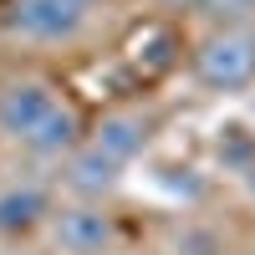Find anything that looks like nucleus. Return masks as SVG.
Returning a JSON list of instances; mask_svg holds the SVG:
<instances>
[{"label": "nucleus", "mask_w": 255, "mask_h": 255, "mask_svg": "<svg viewBox=\"0 0 255 255\" xmlns=\"http://www.w3.org/2000/svg\"><path fill=\"white\" fill-rule=\"evenodd\" d=\"M194 77L209 92H245L255 82V31L220 26L194 46Z\"/></svg>", "instance_id": "nucleus-1"}, {"label": "nucleus", "mask_w": 255, "mask_h": 255, "mask_svg": "<svg viewBox=\"0 0 255 255\" xmlns=\"http://www.w3.org/2000/svg\"><path fill=\"white\" fill-rule=\"evenodd\" d=\"M5 31L20 41H72L87 26V5L82 0H10L5 5Z\"/></svg>", "instance_id": "nucleus-2"}, {"label": "nucleus", "mask_w": 255, "mask_h": 255, "mask_svg": "<svg viewBox=\"0 0 255 255\" xmlns=\"http://www.w3.org/2000/svg\"><path fill=\"white\" fill-rule=\"evenodd\" d=\"M56 102H61V97H56L41 77H20V82H10V87H0V133L20 143L41 118L56 108Z\"/></svg>", "instance_id": "nucleus-3"}, {"label": "nucleus", "mask_w": 255, "mask_h": 255, "mask_svg": "<svg viewBox=\"0 0 255 255\" xmlns=\"http://www.w3.org/2000/svg\"><path fill=\"white\" fill-rule=\"evenodd\" d=\"M56 245L67 250V255H102L113 245V220H108V209L102 204H67L56 215Z\"/></svg>", "instance_id": "nucleus-4"}, {"label": "nucleus", "mask_w": 255, "mask_h": 255, "mask_svg": "<svg viewBox=\"0 0 255 255\" xmlns=\"http://www.w3.org/2000/svg\"><path fill=\"white\" fill-rule=\"evenodd\" d=\"M61 179H67V189H72V194L77 199H102V194H108V189L123 179V163L118 158H108V153H102V148L87 138V143H77L72 148V158H67V174H61Z\"/></svg>", "instance_id": "nucleus-5"}, {"label": "nucleus", "mask_w": 255, "mask_h": 255, "mask_svg": "<svg viewBox=\"0 0 255 255\" xmlns=\"http://www.w3.org/2000/svg\"><path fill=\"white\" fill-rule=\"evenodd\" d=\"M92 143H97L108 158H118V163L128 168V163L148 148V118H143V113H108V118L97 123Z\"/></svg>", "instance_id": "nucleus-6"}, {"label": "nucleus", "mask_w": 255, "mask_h": 255, "mask_svg": "<svg viewBox=\"0 0 255 255\" xmlns=\"http://www.w3.org/2000/svg\"><path fill=\"white\" fill-rule=\"evenodd\" d=\"M77 133H82V118L67 108V102H56V108L41 118L20 143H26L36 158H61V153H72V148H77Z\"/></svg>", "instance_id": "nucleus-7"}, {"label": "nucleus", "mask_w": 255, "mask_h": 255, "mask_svg": "<svg viewBox=\"0 0 255 255\" xmlns=\"http://www.w3.org/2000/svg\"><path fill=\"white\" fill-rule=\"evenodd\" d=\"M41 215H46V194H41L36 184L0 194V230H31Z\"/></svg>", "instance_id": "nucleus-8"}, {"label": "nucleus", "mask_w": 255, "mask_h": 255, "mask_svg": "<svg viewBox=\"0 0 255 255\" xmlns=\"http://www.w3.org/2000/svg\"><path fill=\"white\" fill-rule=\"evenodd\" d=\"M225 5H250V0H225Z\"/></svg>", "instance_id": "nucleus-9"}, {"label": "nucleus", "mask_w": 255, "mask_h": 255, "mask_svg": "<svg viewBox=\"0 0 255 255\" xmlns=\"http://www.w3.org/2000/svg\"><path fill=\"white\" fill-rule=\"evenodd\" d=\"M82 5H92V0H82Z\"/></svg>", "instance_id": "nucleus-10"}]
</instances>
